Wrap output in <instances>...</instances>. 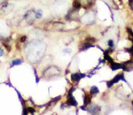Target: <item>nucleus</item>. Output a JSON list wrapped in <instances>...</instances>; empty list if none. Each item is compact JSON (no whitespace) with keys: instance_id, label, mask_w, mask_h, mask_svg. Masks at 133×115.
I'll return each instance as SVG.
<instances>
[{"instance_id":"obj_1","label":"nucleus","mask_w":133,"mask_h":115,"mask_svg":"<svg viewBox=\"0 0 133 115\" xmlns=\"http://www.w3.org/2000/svg\"><path fill=\"white\" fill-rule=\"evenodd\" d=\"M46 50V45L42 41L30 42L26 48L27 58L32 63H38L43 58Z\"/></svg>"},{"instance_id":"obj_15","label":"nucleus","mask_w":133,"mask_h":115,"mask_svg":"<svg viewBox=\"0 0 133 115\" xmlns=\"http://www.w3.org/2000/svg\"><path fill=\"white\" fill-rule=\"evenodd\" d=\"M129 6H130L133 9V0H129Z\"/></svg>"},{"instance_id":"obj_12","label":"nucleus","mask_w":133,"mask_h":115,"mask_svg":"<svg viewBox=\"0 0 133 115\" xmlns=\"http://www.w3.org/2000/svg\"><path fill=\"white\" fill-rule=\"evenodd\" d=\"M91 102V99L88 97V96H84V105H88Z\"/></svg>"},{"instance_id":"obj_9","label":"nucleus","mask_w":133,"mask_h":115,"mask_svg":"<svg viewBox=\"0 0 133 115\" xmlns=\"http://www.w3.org/2000/svg\"><path fill=\"white\" fill-rule=\"evenodd\" d=\"M21 64H22V60H21V59H14V60H13V62H12V66H18V65H21Z\"/></svg>"},{"instance_id":"obj_4","label":"nucleus","mask_w":133,"mask_h":115,"mask_svg":"<svg viewBox=\"0 0 133 115\" xmlns=\"http://www.w3.org/2000/svg\"><path fill=\"white\" fill-rule=\"evenodd\" d=\"M24 18L27 20V22H28V24H32V23L34 22L35 21V11L34 10H30V11H28V13L25 14Z\"/></svg>"},{"instance_id":"obj_6","label":"nucleus","mask_w":133,"mask_h":115,"mask_svg":"<svg viewBox=\"0 0 133 115\" xmlns=\"http://www.w3.org/2000/svg\"><path fill=\"white\" fill-rule=\"evenodd\" d=\"M87 111H88L90 113H92V114H97V113H99V111H100V108H99L98 105L93 104V105H91L90 107L87 109Z\"/></svg>"},{"instance_id":"obj_5","label":"nucleus","mask_w":133,"mask_h":115,"mask_svg":"<svg viewBox=\"0 0 133 115\" xmlns=\"http://www.w3.org/2000/svg\"><path fill=\"white\" fill-rule=\"evenodd\" d=\"M84 77H86V74H80V73H76V74H71V80L74 82H77V81H79L81 79H82V78H84Z\"/></svg>"},{"instance_id":"obj_8","label":"nucleus","mask_w":133,"mask_h":115,"mask_svg":"<svg viewBox=\"0 0 133 115\" xmlns=\"http://www.w3.org/2000/svg\"><path fill=\"white\" fill-rule=\"evenodd\" d=\"M99 89H98L96 86H92V88H91V94L92 95H96L99 93Z\"/></svg>"},{"instance_id":"obj_17","label":"nucleus","mask_w":133,"mask_h":115,"mask_svg":"<svg viewBox=\"0 0 133 115\" xmlns=\"http://www.w3.org/2000/svg\"><path fill=\"white\" fill-rule=\"evenodd\" d=\"M25 39H26V36H23L22 38H21V42H24Z\"/></svg>"},{"instance_id":"obj_14","label":"nucleus","mask_w":133,"mask_h":115,"mask_svg":"<svg viewBox=\"0 0 133 115\" xmlns=\"http://www.w3.org/2000/svg\"><path fill=\"white\" fill-rule=\"evenodd\" d=\"M126 51H129V52L130 53V55H132L133 56V46H132V48H130V49H127Z\"/></svg>"},{"instance_id":"obj_11","label":"nucleus","mask_w":133,"mask_h":115,"mask_svg":"<svg viewBox=\"0 0 133 115\" xmlns=\"http://www.w3.org/2000/svg\"><path fill=\"white\" fill-rule=\"evenodd\" d=\"M92 46V45L91 44H84V45H83V47L81 49V51H85V50H88L89 48H91Z\"/></svg>"},{"instance_id":"obj_18","label":"nucleus","mask_w":133,"mask_h":115,"mask_svg":"<svg viewBox=\"0 0 133 115\" xmlns=\"http://www.w3.org/2000/svg\"><path fill=\"white\" fill-rule=\"evenodd\" d=\"M70 51H71V50L68 49V50H65V51H64V52H70Z\"/></svg>"},{"instance_id":"obj_10","label":"nucleus","mask_w":133,"mask_h":115,"mask_svg":"<svg viewBox=\"0 0 133 115\" xmlns=\"http://www.w3.org/2000/svg\"><path fill=\"white\" fill-rule=\"evenodd\" d=\"M107 44H108L109 48H110L111 50H114V40H112V39L108 40V42H107Z\"/></svg>"},{"instance_id":"obj_16","label":"nucleus","mask_w":133,"mask_h":115,"mask_svg":"<svg viewBox=\"0 0 133 115\" xmlns=\"http://www.w3.org/2000/svg\"><path fill=\"white\" fill-rule=\"evenodd\" d=\"M4 55V51H3V50L0 48V56H3Z\"/></svg>"},{"instance_id":"obj_3","label":"nucleus","mask_w":133,"mask_h":115,"mask_svg":"<svg viewBox=\"0 0 133 115\" xmlns=\"http://www.w3.org/2000/svg\"><path fill=\"white\" fill-rule=\"evenodd\" d=\"M119 81H123L124 82L128 83L127 81L125 80V77H124V74L123 73H122V74H118L117 75L115 76V77L114 78V79L112 80V81H107V85L108 88H111L114 84H115V83H117Z\"/></svg>"},{"instance_id":"obj_2","label":"nucleus","mask_w":133,"mask_h":115,"mask_svg":"<svg viewBox=\"0 0 133 115\" xmlns=\"http://www.w3.org/2000/svg\"><path fill=\"white\" fill-rule=\"evenodd\" d=\"M60 70L58 67L54 66H48L47 68H45L43 72V74L45 77H53V76H56L58 74H60Z\"/></svg>"},{"instance_id":"obj_7","label":"nucleus","mask_w":133,"mask_h":115,"mask_svg":"<svg viewBox=\"0 0 133 115\" xmlns=\"http://www.w3.org/2000/svg\"><path fill=\"white\" fill-rule=\"evenodd\" d=\"M43 15V11L42 10H37V11H35V18L36 19H40Z\"/></svg>"},{"instance_id":"obj_13","label":"nucleus","mask_w":133,"mask_h":115,"mask_svg":"<svg viewBox=\"0 0 133 115\" xmlns=\"http://www.w3.org/2000/svg\"><path fill=\"white\" fill-rule=\"evenodd\" d=\"M27 110H28V112H30V113H32V114H34V113L36 112V111H35V109H34V108L28 107Z\"/></svg>"}]
</instances>
